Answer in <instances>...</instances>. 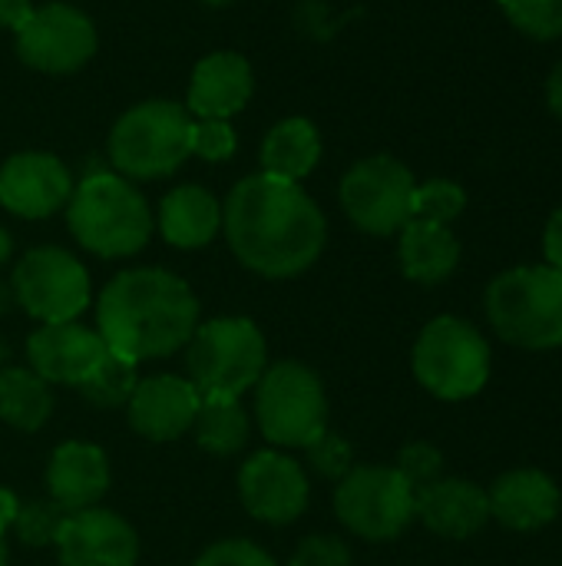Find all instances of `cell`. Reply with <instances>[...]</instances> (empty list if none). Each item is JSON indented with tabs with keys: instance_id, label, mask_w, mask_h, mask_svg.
<instances>
[{
	"instance_id": "d590c367",
	"label": "cell",
	"mask_w": 562,
	"mask_h": 566,
	"mask_svg": "<svg viewBox=\"0 0 562 566\" xmlns=\"http://www.w3.org/2000/svg\"><path fill=\"white\" fill-rule=\"evenodd\" d=\"M543 249H547V259L553 269L562 272V206L550 216L547 222V232H543Z\"/></svg>"
},
{
	"instance_id": "f35d334b",
	"label": "cell",
	"mask_w": 562,
	"mask_h": 566,
	"mask_svg": "<svg viewBox=\"0 0 562 566\" xmlns=\"http://www.w3.org/2000/svg\"><path fill=\"white\" fill-rule=\"evenodd\" d=\"M547 99H550V109L562 119V63L553 70V76L547 83Z\"/></svg>"
},
{
	"instance_id": "8992f818",
	"label": "cell",
	"mask_w": 562,
	"mask_h": 566,
	"mask_svg": "<svg viewBox=\"0 0 562 566\" xmlns=\"http://www.w3.org/2000/svg\"><path fill=\"white\" fill-rule=\"evenodd\" d=\"M192 119L172 99H146L126 109L109 133V159L126 179H159L176 172L189 153Z\"/></svg>"
},
{
	"instance_id": "484cf974",
	"label": "cell",
	"mask_w": 562,
	"mask_h": 566,
	"mask_svg": "<svg viewBox=\"0 0 562 566\" xmlns=\"http://www.w3.org/2000/svg\"><path fill=\"white\" fill-rule=\"evenodd\" d=\"M192 428L199 444L219 458H232L248 444V415L238 398H202Z\"/></svg>"
},
{
	"instance_id": "ac0fdd59",
	"label": "cell",
	"mask_w": 562,
	"mask_h": 566,
	"mask_svg": "<svg viewBox=\"0 0 562 566\" xmlns=\"http://www.w3.org/2000/svg\"><path fill=\"white\" fill-rule=\"evenodd\" d=\"M255 76L242 53L215 50L192 70L189 83V113L199 119H229L245 109L252 99Z\"/></svg>"
},
{
	"instance_id": "60d3db41",
	"label": "cell",
	"mask_w": 562,
	"mask_h": 566,
	"mask_svg": "<svg viewBox=\"0 0 562 566\" xmlns=\"http://www.w3.org/2000/svg\"><path fill=\"white\" fill-rule=\"evenodd\" d=\"M0 566H7V544H3V537H0Z\"/></svg>"
},
{
	"instance_id": "30bf717a",
	"label": "cell",
	"mask_w": 562,
	"mask_h": 566,
	"mask_svg": "<svg viewBox=\"0 0 562 566\" xmlns=\"http://www.w3.org/2000/svg\"><path fill=\"white\" fill-rule=\"evenodd\" d=\"M13 295L20 308L43 325L76 322L89 305V275L66 249L40 245L17 262Z\"/></svg>"
},
{
	"instance_id": "4dcf8cb0",
	"label": "cell",
	"mask_w": 562,
	"mask_h": 566,
	"mask_svg": "<svg viewBox=\"0 0 562 566\" xmlns=\"http://www.w3.org/2000/svg\"><path fill=\"white\" fill-rule=\"evenodd\" d=\"M235 129L229 126V119H199L192 123L189 133V153L209 163H222L235 153Z\"/></svg>"
},
{
	"instance_id": "e0dca14e",
	"label": "cell",
	"mask_w": 562,
	"mask_h": 566,
	"mask_svg": "<svg viewBox=\"0 0 562 566\" xmlns=\"http://www.w3.org/2000/svg\"><path fill=\"white\" fill-rule=\"evenodd\" d=\"M199 405L202 395L189 378L156 375L136 385L132 398L126 401V415L132 431L146 441H176L192 428Z\"/></svg>"
},
{
	"instance_id": "d4e9b609",
	"label": "cell",
	"mask_w": 562,
	"mask_h": 566,
	"mask_svg": "<svg viewBox=\"0 0 562 566\" xmlns=\"http://www.w3.org/2000/svg\"><path fill=\"white\" fill-rule=\"evenodd\" d=\"M53 411L50 385L33 368L0 371V418L17 431H40Z\"/></svg>"
},
{
	"instance_id": "6da1fadb",
	"label": "cell",
	"mask_w": 562,
	"mask_h": 566,
	"mask_svg": "<svg viewBox=\"0 0 562 566\" xmlns=\"http://www.w3.org/2000/svg\"><path fill=\"white\" fill-rule=\"evenodd\" d=\"M222 229L238 262L268 279H291L311 269L325 249V216L298 186L265 172L242 179L225 206Z\"/></svg>"
},
{
	"instance_id": "e575fe53",
	"label": "cell",
	"mask_w": 562,
	"mask_h": 566,
	"mask_svg": "<svg viewBox=\"0 0 562 566\" xmlns=\"http://www.w3.org/2000/svg\"><path fill=\"white\" fill-rule=\"evenodd\" d=\"M288 566H351V554L338 537H308Z\"/></svg>"
},
{
	"instance_id": "8d00e7d4",
	"label": "cell",
	"mask_w": 562,
	"mask_h": 566,
	"mask_svg": "<svg viewBox=\"0 0 562 566\" xmlns=\"http://www.w3.org/2000/svg\"><path fill=\"white\" fill-rule=\"evenodd\" d=\"M30 13H33L30 0H0V27H7L13 33L30 20Z\"/></svg>"
},
{
	"instance_id": "ab89813d",
	"label": "cell",
	"mask_w": 562,
	"mask_h": 566,
	"mask_svg": "<svg viewBox=\"0 0 562 566\" xmlns=\"http://www.w3.org/2000/svg\"><path fill=\"white\" fill-rule=\"evenodd\" d=\"M10 252H13V242H10V232L7 229H0V265L10 259Z\"/></svg>"
},
{
	"instance_id": "1f68e13d",
	"label": "cell",
	"mask_w": 562,
	"mask_h": 566,
	"mask_svg": "<svg viewBox=\"0 0 562 566\" xmlns=\"http://www.w3.org/2000/svg\"><path fill=\"white\" fill-rule=\"evenodd\" d=\"M441 468H444V458H441V451L431 448V444H407V448L401 451V458H397V471L404 474V481H407L414 491L434 484V481L441 478Z\"/></svg>"
},
{
	"instance_id": "2e32d148",
	"label": "cell",
	"mask_w": 562,
	"mask_h": 566,
	"mask_svg": "<svg viewBox=\"0 0 562 566\" xmlns=\"http://www.w3.org/2000/svg\"><path fill=\"white\" fill-rule=\"evenodd\" d=\"M106 355H109V348L99 338V332H93L79 322L43 325L26 342L30 368L46 385H76L79 388L103 365Z\"/></svg>"
},
{
	"instance_id": "5bb4252c",
	"label": "cell",
	"mask_w": 562,
	"mask_h": 566,
	"mask_svg": "<svg viewBox=\"0 0 562 566\" xmlns=\"http://www.w3.org/2000/svg\"><path fill=\"white\" fill-rule=\"evenodd\" d=\"M73 196L70 169L50 153H17L0 169V206L20 219H46Z\"/></svg>"
},
{
	"instance_id": "ffe728a7",
	"label": "cell",
	"mask_w": 562,
	"mask_h": 566,
	"mask_svg": "<svg viewBox=\"0 0 562 566\" xmlns=\"http://www.w3.org/2000/svg\"><path fill=\"white\" fill-rule=\"evenodd\" d=\"M414 517L447 541H467L490 521V497L474 481L437 478L414 497Z\"/></svg>"
},
{
	"instance_id": "5b68a950",
	"label": "cell",
	"mask_w": 562,
	"mask_h": 566,
	"mask_svg": "<svg viewBox=\"0 0 562 566\" xmlns=\"http://www.w3.org/2000/svg\"><path fill=\"white\" fill-rule=\"evenodd\" d=\"M185 368L202 398H238L268 368V348L255 322L212 318L189 338Z\"/></svg>"
},
{
	"instance_id": "7402d4cb",
	"label": "cell",
	"mask_w": 562,
	"mask_h": 566,
	"mask_svg": "<svg viewBox=\"0 0 562 566\" xmlns=\"http://www.w3.org/2000/svg\"><path fill=\"white\" fill-rule=\"evenodd\" d=\"M159 229L176 249H202L222 229V206L202 186H179L159 206Z\"/></svg>"
},
{
	"instance_id": "4fadbf2b",
	"label": "cell",
	"mask_w": 562,
	"mask_h": 566,
	"mask_svg": "<svg viewBox=\"0 0 562 566\" xmlns=\"http://www.w3.org/2000/svg\"><path fill=\"white\" fill-rule=\"evenodd\" d=\"M245 511L265 524H291L308 507V478L298 461L278 451H262L238 474Z\"/></svg>"
},
{
	"instance_id": "7c38bea8",
	"label": "cell",
	"mask_w": 562,
	"mask_h": 566,
	"mask_svg": "<svg viewBox=\"0 0 562 566\" xmlns=\"http://www.w3.org/2000/svg\"><path fill=\"white\" fill-rule=\"evenodd\" d=\"M17 53L40 73H73L96 53V27L70 3H46L17 30Z\"/></svg>"
},
{
	"instance_id": "cb8c5ba5",
	"label": "cell",
	"mask_w": 562,
	"mask_h": 566,
	"mask_svg": "<svg viewBox=\"0 0 562 566\" xmlns=\"http://www.w3.org/2000/svg\"><path fill=\"white\" fill-rule=\"evenodd\" d=\"M321 159V136L311 119L305 116H288L275 123L262 143V172L285 179V182H301Z\"/></svg>"
},
{
	"instance_id": "b9f144b4",
	"label": "cell",
	"mask_w": 562,
	"mask_h": 566,
	"mask_svg": "<svg viewBox=\"0 0 562 566\" xmlns=\"http://www.w3.org/2000/svg\"><path fill=\"white\" fill-rule=\"evenodd\" d=\"M205 3H229V0H205Z\"/></svg>"
},
{
	"instance_id": "f546056e",
	"label": "cell",
	"mask_w": 562,
	"mask_h": 566,
	"mask_svg": "<svg viewBox=\"0 0 562 566\" xmlns=\"http://www.w3.org/2000/svg\"><path fill=\"white\" fill-rule=\"evenodd\" d=\"M63 521H66V511L60 504L33 501V504H20L13 531L26 547H46V544H56Z\"/></svg>"
},
{
	"instance_id": "4316f807",
	"label": "cell",
	"mask_w": 562,
	"mask_h": 566,
	"mask_svg": "<svg viewBox=\"0 0 562 566\" xmlns=\"http://www.w3.org/2000/svg\"><path fill=\"white\" fill-rule=\"evenodd\" d=\"M136 385H139L136 381V365H129V361H123V358H116L109 352L103 358V365L79 385V391L96 408H119V405H126L132 398Z\"/></svg>"
},
{
	"instance_id": "8fae6325",
	"label": "cell",
	"mask_w": 562,
	"mask_h": 566,
	"mask_svg": "<svg viewBox=\"0 0 562 566\" xmlns=\"http://www.w3.org/2000/svg\"><path fill=\"white\" fill-rule=\"evenodd\" d=\"M414 189L417 182L404 163L394 156H368L341 179V206L358 229L391 235L411 222Z\"/></svg>"
},
{
	"instance_id": "836d02e7",
	"label": "cell",
	"mask_w": 562,
	"mask_h": 566,
	"mask_svg": "<svg viewBox=\"0 0 562 566\" xmlns=\"http://www.w3.org/2000/svg\"><path fill=\"white\" fill-rule=\"evenodd\" d=\"M311 454V464L318 468V474L325 478H344L348 468H351V448L338 438V434H321L318 441H311L305 448Z\"/></svg>"
},
{
	"instance_id": "603a6c76",
	"label": "cell",
	"mask_w": 562,
	"mask_h": 566,
	"mask_svg": "<svg viewBox=\"0 0 562 566\" xmlns=\"http://www.w3.org/2000/svg\"><path fill=\"white\" fill-rule=\"evenodd\" d=\"M460 262V242L450 226L411 219L401 229V269L411 282L437 285L454 275Z\"/></svg>"
},
{
	"instance_id": "ba28073f",
	"label": "cell",
	"mask_w": 562,
	"mask_h": 566,
	"mask_svg": "<svg viewBox=\"0 0 562 566\" xmlns=\"http://www.w3.org/2000/svg\"><path fill=\"white\" fill-rule=\"evenodd\" d=\"M255 418L272 444L308 448L328 431L321 378L298 361H278L265 368L255 385Z\"/></svg>"
},
{
	"instance_id": "9a60e30c",
	"label": "cell",
	"mask_w": 562,
	"mask_h": 566,
	"mask_svg": "<svg viewBox=\"0 0 562 566\" xmlns=\"http://www.w3.org/2000/svg\"><path fill=\"white\" fill-rule=\"evenodd\" d=\"M56 551L63 566H136L139 537L119 514L86 507L66 514Z\"/></svg>"
},
{
	"instance_id": "f1b7e54d",
	"label": "cell",
	"mask_w": 562,
	"mask_h": 566,
	"mask_svg": "<svg viewBox=\"0 0 562 566\" xmlns=\"http://www.w3.org/2000/svg\"><path fill=\"white\" fill-rule=\"evenodd\" d=\"M510 23L537 40H553L562 33V0H500Z\"/></svg>"
},
{
	"instance_id": "9c48e42d",
	"label": "cell",
	"mask_w": 562,
	"mask_h": 566,
	"mask_svg": "<svg viewBox=\"0 0 562 566\" xmlns=\"http://www.w3.org/2000/svg\"><path fill=\"white\" fill-rule=\"evenodd\" d=\"M414 497L397 468H354L335 491V514L364 541H394L414 521Z\"/></svg>"
},
{
	"instance_id": "44dd1931",
	"label": "cell",
	"mask_w": 562,
	"mask_h": 566,
	"mask_svg": "<svg viewBox=\"0 0 562 566\" xmlns=\"http://www.w3.org/2000/svg\"><path fill=\"white\" fill-rule=\"evenodd\" d=\"M46 488L50 501L60 504L66 514L86 511L109 488V461L96 444L66 441L53 451L46 464Z\"/></svg>"
},
{
	"instance_id": "52a82bcc",
	"label": "cell",
	"mask_w": 562,
	"mask_h": 566,
	"mask_svg": "<svg viewBox=\"0 0 562 566\" xmlns=\"http://www.w3.org/2000/svg\"><path fill=\"white\" fill-rule=\"evenodd\" d=\"M414 375L444 401L474 398L490 378V345L470 322L441 315L414 345Z\"/></svg>"
},
{
	"instance_id": "74e56055",
	"label": "cell",
	"mask_w": 562,
	"mask_h": 566,
	"mask_svg": "<svg viewBox=\"0 0 562 566\" xmlns=\"http://www.w3.org/2000/svg\"><path fill=\"white\" fill-rule=\"evenodd\" d=\"M17 511H20V501H17L10 491H3V488H0V537H3V531H7V527H13Z\"/></svg>"
},
{
	"instance_id": "3957f363",
	"label": "cell",
	"mask_w": 562,
	"mask_h": 566,
	"mask_svg": "<svg viewBox=\"0 0 562 566\" xmlns=\"http://www.w3.org/2000/svg\"><path fill=\"white\" fill-rule=\"evenodd\" d=\"M73 239L103 259L136 255L152 235V212L142 192L119 172H89L66 202Z\"/></svg>"
},
{
	"instance_id": "83f0119b",
	"label": "cell",
	"mask_w": 562,
	"mask_h": 566,
	"mask_svg": "<svg viewBox=\"0 0 562 566\" xmlns=\"http://www.w3.org/2000/svg\"><path fill=\"white\" fill-rule=\"evenodd\" d=\"M467 206V192L450 182V179H431L424 186L414 189V202H411V219H427V222H441L450 226Z\"/></svg>"
},
{
	"instance_id": "d6a6232c",
	"label": "cell",
	"mask_w": 562,
	"mask_h": 566,
	"mask_svg": "<svg viewBox=\"0 0 562 566\" xmlns=\"http://www.w3.org/2000/svg\"><path fill=\"white\" fill-rule=\"evenodd\" d=\"M195 566H275V560L248 541H222L209 547Z\"/></svg>"
},
{
	"instance_id": "7a4b0ae2",
	"label": "cell",
	"mask_w": 562,
	"mask_h": 566,
	"mask_svg": "<svg viewBox=\"0 0 562 566\" xmlns=\"http://www.w3.org/2000/svg\"><path fill=\"white\" fill-rule=\"evenodd\" d=\"M96 322L106 348L116 358L139 365L189 345L199 328V302L172 272L129 269L103 289Z\"/></svg>"
},
{
	"instance_id": "d6986e66",
	"label": "cell",
	"mask_w": 562,
	"mask_h": 566,
	"mask_svg": "<svg viewBox=\"0 0 562 566\" xmlns=\"http://www.w3.org/2000/svg\"><path fill=\"white\" fill-rule=\"evenodd\" d=\"M490 497V517H497L503 527L530 534L556 521L560 514V488L550 474L520 468L507 471L494 481L487 491Z\"/></svg>"
},
{
	"instance_id": "277c9868",
	"label": "cell",
	"mask_w": 562,
	"mask_h": 566,
	"mask_svg": "<svg viewBox=\"0 0 562 566\" xmlns=\"http://www.w3.org/2000/svg\"><path fill=\"white\" fill-rule=\"evenodd\" d=\"M487 318L494 332L517 348H560L562 272L553 265H523L497 275L487 289Z\"/></svg>"
}]
</instances>
